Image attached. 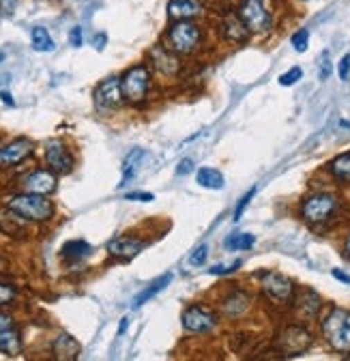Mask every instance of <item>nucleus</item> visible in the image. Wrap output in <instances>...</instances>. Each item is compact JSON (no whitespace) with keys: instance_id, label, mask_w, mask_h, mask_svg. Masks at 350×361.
I'll use <instances>...</instances> for the list:
<instances>
[{"instance_id":"obj_1","label":"nucleus","mask_w":350,"mask_h":361,"mask_svg":"<svg viewBox=\"0 0 350 361\" xmlns=\"http://www.w3.org/2000/svg\"><path fill=\"white\" fill-rule=\"evenodd\" d=\"M9 211L17 213L19 217L24 219H33V221H46L54 215V205L43 196V194H19V196H13L9 202H7Z\"/></svg>"},{"instance_id":"obj_2","label":"nucleus","mask_w":350,"mask_h":361,"mask_svg":"<svg viewBox=\"0 0 350 361\" xmlns=\"http://www.w3.org/2000/svg\"><path fill=\"white\" fill-rule=\"evenodd\" d=\"M322 333L335 351H350V312L335 308L322 321Z\"/></svg>"},{"instance_id":"obj_3","label":"nucleus","mask_w":350,"mask_h":361,"mask_svg":"<svg viewBox=\"0 0 350 361\" xmlns=\"http://www.w3.org/2000/svg\"><path fill=\"white\" fill-rule=\"evenodd\" d=\"M240 19L245 22L250 33H267L273 24L269 0H245L240 7Z\"/></svg>"},{"instance_id":"obj_4","label":"nucleus","mask_w":350,"mask_h":361,"mask_svg":"<svg viewBox=\"0 0 350 361\" xmlns=\"http://www.w3.org/2000/svg\"><path fill=\"white\" fill-rule=\"evenodd\" d=\"M121 84H123V95L129 101L138 103L146 97V90L150 86V74H148V69L144 65H136L123 76Z\"/></svg>"},{"instance_id":"obj_5","label":"nucleus","mask_w":350,"mask_h":361,"mask_svg":"<svg viewBox=\"0 0 350 361\" xmlns=\"http://www.w3.org/2000/svg\"><path fill=\"white\" fill-rule=\"evenodd\" d=\"M198 39H200L198 26L189 24L187 19H179L168 33V41L172 45V50L183 52V54L191 52L195 48V43H198Z\"/></svg>"},{"instance_id":"obj_6","label":"nucleus","mask_w":350,"mask_h":361,"mask_svg":"<svg viewBox=\"0 0 350 361\" xmlns=\"http://www.w3.org/2000/svg\"><path fill=\"white\" fill-rule=\"evenodd\" d=\"M335 209V198L331 194H314L303 202L301 213L310 224L324 221Z\"/></svg>"},{"instance_id":"obj_7","label":"nucleus","mask_w":350,"mask_h":361,"mask_svg":"<svg viewBox=\"0 0 350 361\" xmlns=\"http://www.w3.org/2000/svg\"><path fill=\"white\" fill-rule=\"evenodd\" d=\"M123 84H121V80L119 78H105L103 82H99L97 84V88H95V103H97V108H101V110H112V108H116V106H121V101H123Z\"/></svg>"},{"instance_id":"obj_8","label":"nucleus","mask_w":350,"mask_h":361,"mask_svg":"<svg viewBox=\"0 0 350 361\" xmlns=\"http://www.w3.org/2000/svg\"><path fill=\"white\" fill-rule=\"evenodd\" d=\"M46 162L58 174H67V172L73 170V157H71V153L67 151V146H64L60 140H50L48 142V146H46Z\"/></svg>"},{"instance_id":"obj_9","label":"nucleus","mask_w":350,"mask_h":361,"mask_svg":"<svg viewBox=\"0 0 350 361\" xmlns=\"http://www.w3.org/2000/svg\"><path fill=\"white\" fill-rule=\"evenodd\" d=\"M217 325L215 316L211 312H207L204 308L200 305H191L185 310L183 314V327L187 331H193V333H204V331H211L213 327Z\"/></svg>"},{"instance_id":"obj_10","label":"nucleus","mask_w":350,"mask_h":361,"mask_svg":"<svg viewBox=\"0 0 350 361\" xmlns=\"http://www.w3.org/2000/svg\"><path fill=\"white\" fill-rule=\"evenodd\" d=\"M310 342H312V335L308 331L301 329V327H292V329H286V331L281 333V337H279V349L286 353V355L295 357V355H301L305 349H308Z\"/></svg>"},{"instance_id":"obj_11","label":"nucleus","mask_w":350,"mask_h":361,"mask_svg":"<svg viewBox=\"0 0 350 361\" xmlns=\"http://www.w3.org/2000/svg\"><path fill=\"white\" fill-rule=\"evenodd\" d=\"M33 153V142L26 138H17L5 149H0V168H11L19 162H24Z\"/></svg>"},{"instance_id":"obj_12","label":"nucleus","mask_w":350,"mask_h":361,"mask_svg":"<svg viewBox=\"0 0 350 361\" xmlns=\"http://www.w3.org/2000/svg\"><path fill=\"white\" fill-rule=\"evenodd\" d=\"M262 288L269 297L277 301H288L292 297V282L279 274H265L262 276Z\"/></svg>"},{"instance_id":"obj_13","label":"nucleus","mask_w":350,"mask_h":361,"mask_svg":"<svg viewBox=\"0 0 350 361\" xmlns=\"http://www.w3.org/2000/svg\"><path fill=\"white\" fill-rule=\"evenodd\" d=\"M144 250V241L140 239H131V237H116L107 243V252L114 258L121 260H131L134 256H138Z\"/></svg>"},{"instance_id":"obj_14","label":"nucleus","mask_w":350,"mask_h":361,"mask_svg":"<svg viewBox=\"0 0 350 361\" xmlns=\"http://www.w3.org/2000/svg\"><path fill=\"white\" fill-rule=\"evenodd\" d=\"M24 190L30 192V194H43L48 196L56 190V176L48 170H35L33 174H28L24 178Z\"/></svg>"},{"instance_id":"obj_15","label":"nucleus","mask_w":350,"mask_h":361,"mask_svg":"<svg viewBox=\"0 0 350 361\" xmlns=\"http://www.w3.org/2000/svg\"><path fill=\"white\" fill-rule=\"evenodd\" d=\"M200 11H202V5L198 0H170L168 5V15L172 19H189V17L200 15Z\"/></svg>"},{"instance_id":"obj_16","label":"nucleus","mask_w":350,"mask_h":361,"mask_svg":"<svg viewBox=\"0 0 350 361\" xmlns=\"http://www.w3.org/2000/svg\"><path fill=\"white\" fill-rule=\"evenodd\" d=\"M54 355L64 361H73L80 355V344L69 333H60L54 340Z\"/></svg>"},{"instance_id":"obj_17","label":"nucleus","mask_w":350,"mask_h":361,"mask_svg":"<svg viewBox=\"0 0 350 361\" xmlns=\"http://www.w3.org/2000/svg\"><path fill=\"white\" fill-rule=\"evenodd\" d=\"M93 252V247L82 241V239H73V241H67L62 245V250H60V256L64 260H69V262H80L84 258H89Z\"/></svg>"},{"instance_id":"obj_18","label":"nucleus","mask_w":350,"mask_h":361,"mask_svg":"<svg viewBox=\"0 0 350 361\" xmlns=\"http://www.w3.org/2000/svg\"><path fill=\"white\" fill-rule=\"evenodd\" d=\"M150 58H152V62H155L157 69L161 74H166V76H174V74L179 72V60H177V56H172L164 48H152L150 50Z\"/></svg>"},{"instance_id":"obj_19","label":"nucleus","mask_w":350,"mask_h":361,"mask_svg":"<svg viewBox=\"0 0 350 361\" xmlns=\"http://www.w3.org/2000/svg\"><path fill=\"white\" fill-rule=\"evenodd\" d=\"M172 282V274H166V276H161V278H157L155 282H152L148 288H144L142 292H140V295L134 299V308L138 310V308H142L144 303H148L152 297H155V295H159V292L168 286Z\"/></svg>"},{"instance_id":"obj_20","label":"nucleus","mask_w":350,"mask_h":361,"mask_svg":"<svg viewBox=\"0 0 350 361\" xmlns=\"http://www.w3.org/2000/svg\"><path fill=\"white\" fill-rule=\"evenodd\" d=\"M195 178H198V185L204 190H224V185H226L224 174L215 168H200Z\"/></svg>"},{"instance_id":"obj_21","label":"nucleus","mask_w":350,"mask_h":361,"mask_svg":"<svg viewBox=\"0 0 350 361\" xmlns=\"http://www.w3.org/2000/svg\"><path fill=\"white\" fill-rule=\"evenodd\" d=\"M144 151L142 149H134L131 151L127 157H125V164H123V178H121V183H119V187H125L131 178L136 176V170H138V164L144 160Z\"/></svg>"},{"instance_id":"obj_22","label":"nucleus","mask_w":350,"mask_h":361,"mask_svg":"<svg viewBox=\"0 0 350 361\" xmlns=\"http://www.w3.org/2000/svg\"><path fill=\"white\" fill-rule=\"evenodd\" d=\"M224 33L230 41L238 43V41H245L247 35H250V28L245 26V22L240 17H234V15H228L226 22H224Z\"/></svg>"},{"instance_id":"obj_23","label":"nucleus","mask_w":350,"mask_h":361,"mask_svg":"<svg viewBox=\"0 0 350 361\" xmlns=\"http://www.w3.org/2000/svg\"><path fill=\"white\" fill-rule=\"evenodd\" d=\"M19 351H21V337H19V333L13 331L11 327L5 329V331H0V353L13 357V355H19Z\"/></svg>"},{"instance_id":"obj_24","label":"nucleus","mask_w":350,"mask_h":361,"mask_svg":"<svg viewBox=\"0 0 350 361\" xmlns=\"http://www.w3.org/2000/svg\"><path fill=\"white\" fill-rule=\"evenodd\" d=\"M30 41H33V48L37 52H52L54 50V41L48 33V28L43 26H35L30 33Z\"/></svg>"},{"instance_id":"obj_25","label":"nucleus","mask_w":350,"mask_h":361,"mask_svg":"<svg viewBox=\"0 0 350 361\" xmlns=\"http://www.w3.org/2000/svg\"><path fill=\"white\" fill-rule=\"evenodd\" d=\"M256 243V237L250 235V233H238V235H232L228 241H226V247L228 250H250Z\"/></svg>"},{"instance_id":"obj_26","label":"nucleus","mask_w":350,"mask_h":361,"mask_svg":"<svg viewBox=\"0 0 350 361\" xmlns=\"http://www.w3.org/2000/svg\"><path fill=\"white\" fill-rule=\"evenodd\" d=\"M331 172L342 180H350V153L340 155L338 160L331 162Z\"/></svg>"},{"instance_id":"obj_27","label":"nucleus","mask_w":350,"mask_h":361,"mask_svg":"<svg viewBox=\"0 0 350 361\" xmlns=\"http://www.w3.org/2000/svg\"><path fill=\"white\" fill-rule=\"evenodd\" d=\"M290 43H292V48H295L297 52H305V50H308V43H310V31H305V28L297 31V33L292 35Z\"/></svg>"},{"instance_id":"obj_28","label":"nucleus","mask_w":350,"mask_h":361,"mask_svg":"<svg viewBox=\"0 0 350 361\" xmlns=\"http://www.w3.org/2000/svg\"><path fill=\"white\" fill-rule=\"evenodd\" d=\"M301 78H303V69H301V67H292L290 72H286V74L279 76V84H281V86H292V84H297Z\"/></svg>"},{"instance_id":"obj_29","label":"nucleus","mask_w":350,"mask_h":361,"mask_svg":"<svg viewBox=\"0 0 350 361\" xmlns=\"http://www.w3.org/2000/svg\"><path fill=\"white\" fill-rule=\"evenodd\" d=\"M238 267H240V260H234L230 265H215L209 274L211 276H228V274H232V271H236Z\"/></svg>"},{"instance_id":"obj_30","label":"nucleus","mask_w":350,"mask_h":361,"mask_svg":"<svg viewBox=\"0 0 350 361\" xmlns=\"http://www.w3.org/2000/svg\"><path fill=\"white\" fill-rule=\"evenodd\" d=\"M207 256H209V247L207 245H200L198 250H195L189 258V265L191 267H202L207 262Z\"/></svg>"},{"instance_id":"obj_31","label":"nucleus","mask_w":350,"mask_h":361,"mask_svg":"<svg viewBox=\"0 0 350 361\" xmlns=\"http://www.w3.org/2000/svg\"><path fill=\"white\" fill-rule=\"evenodd\" d=\"M254 194H256V187H252L243 198H240V202H238V205H236V211H234V221L236 219H240V215H243V211L247 209V205H250V202H252V198H254Z\"/></svg>"},{"instance_id":"obj_32","label":"nucleus","mask_w":350,"mask_h":361,"mask_svg":"<svg viewBox=\"0 0 350 361\" xmlns=\"http://www.w3.org/2000/svg\"><path fill=\"white\" fill-rule=\"evenodd\" d=\"M13 297H15V288L9 286V284H0V308L7 305V303H11Z\"/></svg>"},{"instance_id":"obj_33","label":"nucleus","mask_w":350,"mask_h":361,"mask_svg":"<svg viewBox=\"0 0 350 361\" xmlns=\"http://www.w3.org/2000/svg\"><path fill=\"white\" fill-rule=\"evenodd\" d=\"M338 74H340V80H348V76H350V54H346V56H342V60H340V65H338Z\"/></svg>"},{"instance_id":"obj_34","label":"nucleus","mask_w":350,"mask_h":361,"mask_svg":"<svg viewBox=\"0 0 350 361\" xmlns=\"http://www.w3.org/2000/svg\"><path fill=\"white\" fill-rule=\"evenodd\" d=\"M19 0H0V13L3 15H13Z\"/></svg>"},{"instance_id":"obj_35","label":"nucleus","mask_w":350,"mask_h":361,"mask_svg":"<svg viewBox=\"0 0 350 361\" xmlns=\"http://www.w3.org/2000/svg\"><path fill=\"white\" fill-rule=\"evenodd\" d=\"M125 200H138V202H150V200H155V196L152 194H146V192H131L125 196Z\"/></svg>"},{"instance_id":"obj_36","label":"nucleus","mask_w":350,"mask_h":361,"mask_svg":"<svg viewBox=\"0 0 350 361\" xmlns=\"http://www.w3.org/2000/svg\"><path fill=\"white\" fill-rule=\"evenodd\" d=\"M69 43L73 45V48H80V45H82V28H80V26L71 28V33H69Z\"/></svg>"},{"instance_id":"obj_37","label":"nucleus","mask_w":350,"mask_h":361,"mask_svg":"<svg viewBox=\"0 0 350 361\" xmlns=\"http://www.w3.org/2000/svg\"><path fill=\"white\" fill-rule=\"evenodd\" d=\"M191 170H193V162H191V160H183V162L179 164V168H177V174H183V176H185V174H189Z\"/></svg>"},{"instance_id":"obj_38","label":"nucleus","mask_w":350,"mask_h":361,"mask_svg":"<svg viewBox=\"0 0 350 361\" xmlns=\"http://www.w3.org/2000/svg\"><path fill=\"white\" fill-rule=\"evenodd\" d=\"M329 76H331V62H329V58H326L322 62V69H320V80H326Z\"/></svg>"},{"instance_id":"obj_39","label":"nucleus","mask_w":350,"mask_h":361,"mask_svg":"<svg viewBox=\"0 0 350 361\" xmlns=\"http://www.w3.org/2000/svg\"><path fill=\"white\" fill-rule=\"evenodd\" d=\"M11 325H13V319H11V316H7V314H0V331L9 329Z\"/></svg>"},{"instance_id":"obj_40","label":"nucleus","mask_w":350,"mask_h":361,"mask_svg":"<svg viewBox=\"0 0 350 361\" xmlns=\"http://www.w3.org/2000/svg\"><path fill=\"white\" fill-rule=\"evenodd\" d=\"M333 278H335V280H340V282H344V284H350V276L342 274L340 269H333Z\"/></svg>"},{"instance_id":"obj_41","label":"nucleus","mask_w":350,"mask_h":361,"mask_svg":"<svg viewBox=\"0 0 350 361\" xmlns=\"http://www.w3.org/2000/svg\"><path fill=\"white\" fill-rule=\"evenodd\" d=\"M0 101L7 103V106H13V97H11L9 93H5V90H3V93H0Z\"/></svg>"},{"instance_id":"obj_42","label":"nucleus","mask_w":350,"mask_h":361,"mask_svg":"<svg viewBox=\"0 0 350 361\" xmlns=\"http://www.w3.org/2000/svg\"><path fill=\"white\" fill-rule=\"evenodd\" d=\"M103 43H105V35H99V37H95V48L101 52L103 50Z\"/></svg>"},{"instance_id":"obj_43","label":"nucleus","mask_w":350,"mask_h":361,"mask_svg":"<svg viewBox=\"0 0 350 361\" xmlns=\"http://www.w3.org/2000/svg\"><path fill=\"white\" fill-rule=\"evenodd\" d=\"M127 327H129V319L125 316V319H121V327H119V335H123L125 331H127Z\"/></svg>"},{"instance_id":"obj_44","label":"nucleus","mask_w":350,"mask_h":361,"mask_svg":"<svg viewBox=\"0 0 350 361\" xmlns=\"http://www.w3.org/2000/svg\"><path fill=\"white\" fill-rule=\"evenodd\" d=\"M346 256L350 258V237H348V241H346Z\"/></svg>"},{"instance_id":"obj_45","label":"nucleus","mask_w":350,"mask_h":361,"mask_svg":"<svg viewBox=\"0 0 350 361\" xmlns=\"http://www.w3.org/2000/svg\"><path fill=\"white\" fill-rule=\"evenodd\" d=\"M5 60V52H0V62H3Z\"/></svg>"},{"instance_id":"obj_46","label":"nucleus","mask_w":350,"mask_h":361,"mask_svg":"<svg viewBox=\"0 0 350 361\" xmlns=\"http://www.w3.org/2000/svg\"><path fill=\"white\" fill-rule=\"evenodd\" d=\"M348 359H350V355H348Z\"/></svg>"}]
</instances>
